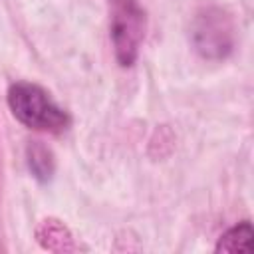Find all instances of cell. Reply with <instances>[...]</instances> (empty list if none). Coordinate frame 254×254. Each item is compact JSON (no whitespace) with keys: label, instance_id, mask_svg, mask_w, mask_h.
Segmentation results:
<instances>
[{"label":"cell","instance_id":"cell-2","mask_svg":"<svg viewBox=\"0 0 254 254\" xmlns=\"http://www.w3.org/2000/svg\"><path fill=\"white\" fill-rule=\"evenodd\" d=\"M113 52L119 65L129 67L139 56L145 38L147 14L139 0H107Z\"/></svg>","mask_w":254,"mask_h":254},{"label":"cell","instance_id":"cell-6","mask_svg":"<svg viewBox=\"0 0 254 254\" xmlns=\"http://www.w3.org/2000/svg\"><path fill=\"white\" fill-rule=\"evenodd\" d=\"M28 167L38 181H50L54 175V155L40 141L28 145Z\"/></svg>","mask_w":254,"mask_h":254},{"label":"cell","instance_id":"cell-4","mask_svg":"<svg viewBox=\"0 0 254 254\" xmlns=\"http://www.w3.org/2000/svg\"><path fill=\"white\" fill-rule=\"evenodd\" d=\"M36 238L42 248L52 252H71L75 250L73 236L69 228L58 218H44L36 228Z\"/></svg>","mask_w":254,"mask_h":254},{"label":"cell","instance_id":"cell-5","mask_svg":"<svg viewBox=\"0 0 254 254\" xmlns=\"http://www.w3.org/2000/svg\"><path fill=\"white\" fill-rule=\"evenodd\" d=\"M252 238H254L252 224L248 220H244L220 236V240L216 244V252H250Z\"/></svg>","mask_w":254,"mask_h":254},{"label":"cell","instance_id":"cell-1","mask_svg":"<svg viewBox=\"0 0 254 254\" xmlns=\"http://www.w3.org/2000/svg\"><path fill=\"white\" fill-rule=\"evenodd\" d=\"M8 107L14 117L34 129L44 133H62L69 127L71 119L64 107H60L50 93L28 81H18L8 89Z\"/></svg>","mask_w":254,"mask_h":254},{"label":"cell","instance_id":"cell-3","mask_svg":"<svg viewBox=\"0 0 254 254\" xmlns=\"http://www.w3.org/2000/svg\"><path fill=\"white\" fill-rule=\"evenodd\" d=\"M190 38L194 50L206 60H222L234 48V26L230 16L218 8H202L192 22Z\"/></svg>","mask_w":254,"mask_h":254}]
</instances>
